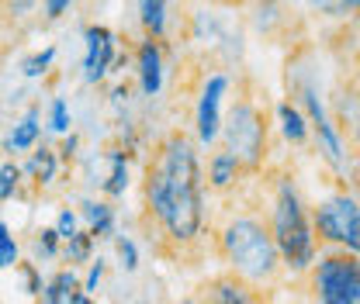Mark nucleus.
<instances>
[{
	"label": "nucleus",
	"instance_id": "nucleus-25",
	"mask_svg": "<svg viewBox=\"0 0 360 304\" xmlns=\"http://www.w3.org/2000/svg\"><path fill=\"white\" fill-rule=\"evenodd\" d=\"M14 266H18V273L25 277V291H28L32 298H39V294H42V277H39L35 263H21V260H18Z\"/></svg>",
	"mask_w": 360,
	"mask_h": 304
},
{
	"label": "nucleus",
	"instance_id": "nucleus-4",
	"mask_svg": "<svg viewBox=\"0 0 360 304\" xmlns=\"http://www.w3.org/2000/svg\"><path fill=\"white\" fill-rule=\"evenodd\" d=\"M222 145L229 156L239 159V166L246 176H260L267 170L270 156V104L267 93L257 90L253 80H246V87L239 90V97L229 104V114L222 118Z\"/></svg>",
	"mask_w": 360,
	"mask_h": 304
},
{
	"label": "nucleus",
	"instance_id": "nucleus-33",
	"mask_svg": "<svg viewBox=\"0 0 360 304\" xmlns=\"http://www.w3.org/2000/svg\"><path fill=\"white\" fill-rule=\"evenodd\" d=\"M70 304H94V301H90V294H84V291H77V298H73Z\"/></svg>",
	"mask_w": 360,
	"mask_h": 304
},
{
	"label": "nucleus",
	"instance_id": "nucleus-19",
	"mask_svg": "<svg viewBox=\"0 0 360 304\" xmlns=\"http://www.w3.org/2000/svg\"><path fill=\"white\" fill-rule=\"evenodd\" d=\"M309 11L319 18H333V21H354L357 14V0H305Z\"/></svg>",
	"mask_w": 360,
	"mask_h": 304
},
{
	"label": "nucleus",
	"instance_id": "nucleus-26",
	"mask_svg": "<svg viewBox=\"0 0 360 304\" xmlns=\"http://www.w3.org/2000/svg\"><path fill=\"white\" fill-rule=\"evenodd\" d=\"M118 260H122V270H129V273H135L139 270V249H135L132 239H118Z\"/></svg>",
	"mask_w": 360,
	"mask_h": 304
},
{
	"label": "nucleus",
	"instance_id": "nucleus-31",
	"mask_svg": "<svg viewBox=\"0 0 360 304\" xmlns=\"http://www.w3.org/2000/svg\"><path fill=\"white\" fill-rule=\"evenodd\" d=\"M101 277H104V263L97 260L94 266H90L87 284H80V291H84V294H94V291H97V284H101Z\"/></svg>",
	"mask_w": 360,
	"mask_h": 304
},
{
	"label": "nucleus",
	"instance_id": "nucleus-27",
	"mask_svg": "<svg viewBox=\"0 0 360 304\" xmlns=\"http://www.w3.org/2000/svg\"><path fill=\"white\" fill-rule=\"evenodd\" d=\"M49 121H52V128L56 131L70 128V107H66V100H63V97H56V100H52V107H49Z\"/></svg>",
	"mask_w": 360,
	"mask_h": 304
},
{
	"label": "nucleus",
	"instance_id": "nucleus-12",
	"mask_svg": "<svg viewBox=\"0 0 360 304\" xmlns=\"http://www.w3.org/2000/svg\"><path fill=\"white\" fill-rule=\"evenodd\" d=\"M243 180H253V176H246V170L239 166L236 156H229L225 149H215L212 159H208V187L215 194H232V190L243 187Z\"/></svg>",
	"mask_w": 360,
	"mask_h": 304
},
{
	"label": "nucleus",
	"instance_id": "nucleus-28",
	"mask_svg": "<svg viewBox=\"0 0 360 304\" xmlns=\"http://www.w3.org/2000/svg\"><path fill=\"white\" fill-rule=\"evenodd\" d=\"M35 246H39L42 256H59V232L56 228H42L39 239H35Z\"/></svg>",
	"mask_w": 360,
	"mask_h": 304
},
{
	"label": "nucleus",
	"instance_id": "nucleus-11",
	"mask_svg": "<svg viewBox=\"0 0 360 304\" xmlns=\"http://www.w3.org/2000/svg\"><path fill=\"white\" fill-rule=\"evenodd\" d=\"M135 62H139V80H142V93L156 97L163 87V42L156 39H142L135 48Z\"/></svg>",
	"mask_w": 360,
	"mask_h": 304
},
{
	"label": "nucleus",
	"instance_id": "nucleus-16",
	"mask_svg": "<svg viewBox=\"0 0 360 304\" xmlns=\"http://www.w3.org/2000/svg\"><path fill=\"white\" fill-rule=\"evenodd\" d=\"M39 118H35V111L25 118V121H18L11 135H7V149L11 152H28V149H35V142H39Z\"/></svg>",
	"mask_w": 360,
	"mask_h": 304
},
{
	"label": "nucleus",
	"instance_id": "nucleus-6",
	"mask_svg": "<svg viewBox=\"0 0 360 304\" xmlns=\"http://www.w3.org/2000/svg\"><path fill=\"white\" fill-rule=\"evenodd\" d=\"M319 304H360V260L350 249H329L312 266Z\"/></svg>",
	"mask_w": 360,
	"mask_h": 304
},
{
	"label": "nucleus",
	"instance_id": "nucleus-34",
	"mask_svg": "<svg viewBox=\"0 0 360 304\" xmlns=\"http://www.w3.org/2000/svg\"><path fill=\"white\" fill-rule=\"evenodd\" d=\"M0 239H11V228H7L4 221H0Z\"/></svg>",
	"mask_w": 360,
	"mask_h": 304
},
{
	"label": "nucleus",
	"instance_id": "nucleus-21",
	"mask_svg": "<svg viewBox=\"0 0 360 304\" xmlns=\"http://www.w3.org/2000/svg\"><path fill=\"white\" fill-rule=\"evenodd\" d=\"M70 7H73V0H42V4H39V28L59 25V21L70 14Z\"/></svg>",
	"mask_w": 360,
	"mask_h": 304
},
{
	"label": "nucleus",
	"instance_id": "nucleus-17",
	"mask_svg": "<svg viewBox=\"0 0 360 304\" xmlns=\"http://www.w3.org/2000/svg\"><path fill=\"white\" fill-rule=\"evenodd\" d=\"M56 166H59V156H56L49 145H42V149L32 156L28 170H21V173H28L39 187H49V183H52V176H56Z\"/></svg>",
	"mask_w": 360,
	"mask_h": 304
},
{
	"label": "nucleus",
	"instance_id": "nucleus-9",
	"mask_svg": "<svg viewBox=\"0 0 360 304\" xmlns=\"http://www.w3.org/2000/svg\"><path fill=\"white\" fill-rule=\"evenodd\" d=\"M201 304H267V298H264V287H257V284H250V280H243L239 273L229 270V273L212 277Z\"/></svg>",
	"mask_w": 360,
	"mask_h": 304
},
{
	"label": "nucleus",
	"instance_id": "nucleus-1",
	"mask_svg": "<svg viewBox=\"0 0 360 304\" xmlns=\"http://www.w3.org/2000/svg\"><path fill=\"white\" fill-rule=\"evenodd\" d=\"M205 173L198 138L177 128L163 131L142 170V232L160 256L184 260L201 249L205 235Z\"/></svg>",
	"mask_w": 360,
	"mask_h": 304
},
{
	"label": "nucleus",
	"instance_id": "nucleus-32",
	"mask_svg": "<svg viewBox=\"0 0 360 304\" xmlns=\"http://www.w3.org/2000/svg\"><path fill=\"white\" fill-rule=\"evenodd\" d=\"M208 4H215V7H229V11H236V7H250V4H257V0H208Z\"/></svg>",
	"mask_w": 360,
	"mask_h": 304
},
{
	"label": "nucleus",
	"instance_id": "nucleus-30",
	"mask_svg": "<svg viewBox=\"0 0 360 304\" xmlns=\"http://www.w3.org/2000/svg\"><path fill=\"white\" fill-rule=\"evenodd\" d=\"M56 232H59V239H70V235L77 232V215H73L70 208L59 215V221H56Z\"/></svg>",
	"mask_w": 360,
	"mask_h": 304
},
{
	"label": "nucleus",
	"instance_id": "nucleus-20",
	"mask_svg": "<svg viewBox=\"0 0 360 304\" xmlns=\"http://www.w3.org/2000/svg\"><path fill=\"white\" fill-rule=\"evenodd\" d=\"M90 253H94V235L90 232H73L70 239H66V263L73 266V263H87Z\"/></svg>",
	"mask_w": 360,
	"mask_h": 304
},
{
	"label": "nucleus",
	"instance_id": "nucleus-13",
	"mask_svg": "<svg viewBox=\"0 0 360 304\" xmlns=\"http://www.w3.org/2000/svg\"><path fill=\"white\" fill-rule=\"evenodd\" d=\"M277 118H281V131H284V138H288L291 145H305V142L312 138L309 121H305V114L298 111L295 97H291V100H284V104L277 107Z\"/></svg>",
	"mask_w": 360,
	"mask_h": 304
},
{
	"label": "nucleus",
	"instance_id": "nucleus-8",
	"mask_svg": "<svg viewBox=\"0 0 360 304\" xmlns=\"http://www.w3.org/2000/svg\"><path fill=\"white\" fill-rule=\"evenodd\" d=\"M42 0H0V52L21 45L39 28Z\"/></svg>",
	"mask_w": 360,
	"mask_h": 304
},
{
	"label": "nucleus",
	"instance_id": "nucleus-14",
	"mask_svg": "<svg viewBox=\"0 0 360 304\" xmlns=\"http://www.w3.org/2000/svg\"><path fill=\"white\" fill-rule=\"evenodd\" d=\"M77 291H80V280H77L73 266H70V270H59V273L52 277V284H45L42 287L39 304H70L73 298H77Z\"/></svg>",
	"mask_w": 360,
	"mask_h": 304
},
{
	"label": "nucleus",
	"instance_id": "nucleus-3",
	"mask_svg": "<svg viewBox=\"0 0 360 304\" xmlns=\"http://www.w3.org/2000/svg\"><path fill=\"white\" fill-rule=\"evenodd\" d=\"M260 176L267 180V225L270 235H274V246L281 253L284 270L291 273H302L315 263L319 253V242L312 235V221H309V204L295 183V173L288 166H270L260 170Z\"/></svg>",
	"mask_w": 360,
	"mask_h": 304
},
{
	"label": "nucleus",
	"instance_id": "nucleus-15",
	"mask_svg": "<svg viewBox=\"0 0 360 304\" xmlns=\"http://www.w3.org/2000/svg\"><path fill=\"white\" fill-rule=\"evenodd\" d=\"M139 25L146 39H167V0H139Z\"/></svg>",
	"mask_w": 360,
	"mask_h": 304
},
{
	"label": "nucleus",
	"instance_id": "nucleus-7",
	"mask_svg": "<svg viewBox=\"0 0 360 304\" xmlns=\"http://www.w3.org/2000/svg\"><path fill=\"white\" fill-rule=\"evenodd\" d=\"M229 90V77L225 73H212L201 87L198 97V145H215L219 142V128H222V97Z\"/></svg>",
	"mask_w": 360,
	"mask_h": 304
},
{
	"label": "nucleus",
	"instance_id": "nucleus-22",
	"mask_svg": "<svg viewBox=\"0 0 360 304\" xmlns=\"http://www.w3.org/2000/svg\"><path fill=\"white\" fill-rule=\"evenodd\" d=\"M52 59H56V45H49L45 52L28 55V59L21 62V73H25V77H32V80H35V77H45V73L52 70Z\"/></svg>",
	"mask_w": 360,
	"mask_h": 304
},
{
	"label": "nucleus",
	"instance_id": "nucleus-29",
	"mask_svg": "<svg viewBox=\"0 0 360 304\" xmlns=\"http://www.w3.org/2000/svg\"><path fill=\"white\" fill-rule=\"evenodd\" d=\"M18 260H21V249H18V242H14V239H0V270L14 266Z\"/></svg>",
	"mask_w": 360,
	"mask_h": 304
},
{
	"label": "nucleus",
	"instance_id": "nucleus-18",
	"mask_svg": "<svg viewBox=\"0 0 360 304\" xmlns=\"http://www.w3.org/2000/svg\"><path fill=\"white\" fill-rule=\"evenodd\" d=\"M84 215L90 218V235H94V239L111 235V228H115V208H111V204H104V201H87V204H84Z\"/></svg>",
	"mask_w": 360,
	"mask_h": 304
},
{
	"label": "nucleus",
	"instance_id": "nucleus-5",
	"mask_svg": "<svg viewBox=\"0 0 360 304\" xmlns=\"http://www.w3.org/2000/svg\"><path fill=\"white\" fill-rule=\"evenodd\" d=\"M312 235L319 246L329 249H360V208L354 190H336L333 197H322L309 211Z\"/></svg>",
	"mask_w": 360,
	"mask_h": 304
},
{
	"label": "nucleus",
	"instance_id": "nucleus-2",
	"mask_svg": "<svg viewBox=\"0 0 360 304\" xmlns=\"http://www.w3.org/2000/svg\"><path fill=\"white\" fill-rule=\"evenodd\" d=\"M215 249L219 256L229 263L232 273H239L243 280L257 284V287H270L281 280L284 263L274 246L267 215L250 204V208H232L225 221L215 228Z\"/></svg>",
	"mask_w": 360,
	"mask_h": 304
},
{
	"label": "nucleus",
	"instance_id": "nucleus-23",
	"mask_svg": "<svg viewBox=\"0 0 360 304\" xmlns=\"http://www.w3.org/2000/svg\"><path fill=\"white\" fill-rule=\"evenodd\" d=\"M125 187H129V166H125V156L115 152V170H111L108 183H104V194L108 197H118V194H125Z\"/></svg>",
	"mask_w": 360,
	"mask_h": 304
},
{
	"label": "nucleus",
	"instance_id": "nucleus-10",
	"mask_svg": "<svg viewBox=\"0 0 360 304\" xmlns=\"http://www.w3.org/2000/svg\"><path fill=\"white\" fill-rule=\"evenodd\" d=\"M115 48H118V39L111 28L104 25H90L87 28V59H84V77L87 84H101L104 73L115 66Z\"/></svg>",
	"mask_w": 360,
	"mask_h": 304
},
{
	"label": "nucleus",
	"instance_id": "nucleus-24",
	"mask_svg": "<svg viewBox=\"0 0 360 304\" xmlns=\"http://www.w3.org/2000/svg\"><path fill=\"white\" fill-rule=\"evenodd\" d=\"M21 166L18 163H4L0 166V201H11L14 194H18V187H21Z\"/></svg>",
	"mask_w": 360,
	"mask_h": 304
}]
</instances>
